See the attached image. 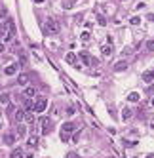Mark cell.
<instances>
[{"label":"cell","mask_w":154,"mask_h":158,"mask_svg":"<svg viewBox=\"0 0 154 158\" xmlns=\"http://www.w3.org/2000/svg\"><path fill=\"white\" fill-rule=\"evenodd\" d=\"M10 103V95L8 93H2V95H0V105H8Z\"/></svg>","instance_id":"obj_18"},{"label":"cell","mask_w":154,"mask_h":158,"mask_svg":"<svg viewBox=\"0 0 154 158\" xmlns=\"http://www.w3.org/2000/svg\"><path fill=\"white\" fill-rule=\"evenodd\" d=\"M130 23H131V25H139V23H141V17H137V15H135V17L130 19Z\"/></svg>","instance_id":"obj_24"},{"label":"cell","mask_w":154,"mask_h":158,"mask_svg":"<svg viewBox=\"0 0 154 158\" xmlns=\"http://www.w3.org/2000/svg\"><path fill=\"white\" fill-rule=\"evenodd\" d=\"M36 145H38V137H36V135L29 137V147H36Z\"/></svg>","instance_id":"obj_20"},{"label":"cell","mask_w":154,"mask_h":158,"mask_svg":"<svg viewBox=\"0 0 154 158\" xmlns=\"http://www.w3.org/2000/svg\"><path fill=\"white\" fill-rule=\"evenodd\" d=\"M46 107H48V99L46 97H38L34 101V113H44Z\"/></svg>","instance_id":"obj_3"},{"label":"cell","mask_w":154,"mask_h":158,"mask_svg":"<svg viewBox=\"0 0 154 158\" xmlns=\"http://www.w3.org/2000/svg\"><path fill=\"white\" fill-rule=\"evenodd\" d=\"M101 54L105 55V57H110V55H112V46H110V42H109V44H103V46H101Z\"/></svg>","instance_id":"obj_6"},{"label":"cell","mask_w":154,"mask_h":158,"mask_svg":"<svg viewBox=\"0 0 154 158\" xmlns=\"http://www.w3.org/2000/svg\"><path fill=\"white\" fill-rule=\"evenodd\" d=\"M34 95H36V89H34L33 86L25 88V97H27V99H30V97H34Z\"/></svg>","instance_id":"obj_9"},{"label":"cell","mask_w":154,"mask_h":158,"mask_svg":"<svg viewBox=\"0 0 154 158\" xmlns=\"http://www.w3.org/2000/svg\"><path fill=\"white\" fill-rule=\"evenodd\" d=\"M122 118H124V120H130V118H131V110H130V109H124V113H122Z\"/></svg>","instance_id":"obj_21"},{"label":"cell","mask_w":154,"mask_h":158,"mask_svg":"<svg viewBox=\"0 0 154 158\" xmlns=\"http://www.w3.org/2000/svg\"><path fill=\"white\" fill-rule=\"evenodd\" d=\"M80 40H82V42H88V40H90V33H88V31L80 34Z\"/></svg>","instance_id":"obj_23"},{"label":"cell","mask_w":154,"mask_h":158,"mask_svg":"<svg viewBox=\"0 0 154 158\" xmlns=\"http://www.w3.org/2000/svg\"><path fill=\"white\" fill-rule=\"evenodd\" d=\"M74 130H76L74 122H65V124H63V128H61V133H73Z\"/></svg>","instance_id":"obj_4"},{"label":"cell","mask_w":154,"mask_h":158,"mask_svg":"<svg viewBox=\"0 0 154 158\" xmlns=\"http://www.w3.org/2000/svg\"><path fill=\"white\" fill-rule=\"evenodd\" d=\"M33 2H36V4H42V2H44V0H33Z\"/></svg>","instance_id":"obj_29"},{"label":"cell","mask_w":154,"mask_h":158,"mask_svg":"<svg viewBox=\"0 0 154 158\" xmlns=\"http://www.w3.org/2000/svg\"><path fill=\"white\" fill-rule=\"evenodd\" d=\"M0 51H4V44H2V42H0Z\"/></svg>","instance_id":"obj_30"},{"label":"cell","mask_w":154,"mask_h":158,"mask_svg":"<svg viewBox=\"0 0 154 158\" xmlns=\"http://www.w3.org/2000/svg\"><path fill=\"white\" fill-rule=\"evenodd\" d=\"M17 63H12V65H8L6 69H4V75H8V76H12V75H15V72H17Z\"/></svg>","instance_id":"obj_5"},{"label":"cell","mask_w":154,"mask_h":158,"mask_svg":"<svg viewBox=\"0 0 154 158\" xmlns=\"http://www.w3.org/2000/svg\"><path fill=\"white\" fill-rule=\"evenodd\" d=\"M27 82H29V75H19L17 76V84L23 86V84H27Z\"/></svg>","instance_id":"obj_17"},{"label":"cell","mask_w":154,"mask_h":158,"mask_svg":"<svg viewBox=\"0 0 154 158\" xmlns=\"http://www.w3.org/2000/svg\"><path fill=\"white\" fill-rule=\"evenodd\" d=\"M0 128H2V122H0Z\"/></svg>","instance_id":"obj_33"},{"label":"cell","mask_w":154,"mask_h":158,"mask_svg":"<svg viewBox=\"0 0 154 158\" xmlns=\"http://www.w3.org/2000/svg\"><path fill=\"white\" fill-rule=\"evenodd\" d=\"M147 158H154V154H148V156H147Z\"/></svg>","instance_id":"obj_31"},{"label":"cell","mask_w":154,"mask_h":158,"mask_svg":"<svg viewBox=\"0 0 154 158\" xmlns=\"http://www.w3.org/2000/svg\"><path fill=\"white\" fill-rule=\"evenodd\" d=\"M80 59L84 61L86 65H91V63H93V61H91V57H90V54H88V51H80Z\"/></svg>","instance_id":"obj_7"},{"label":"cell","mask_w":154,"mask_h":158,"mask_svg":"<svg viewBox=\"0 0 154 158\" xmlns=\"http://www.w3.org/2000/svg\"><path fill=\"white\" fill-rule=\"evenodd\" d=\"M150 105H152V107H154V97H152V101H150Z\"/></svg>","instance_id":"obj_32"},{"label":"cell","mask_w":154,"mask_h":158,"mask_svg":"<svg viewBox=\"0 0 154 158\" xmlns=\"http://www.w3.org/2000/svg\"><path fill=\"white\" fill-rule=\"evenodd\" d=\"M74 6V0H65V2H63V8L65 10H69V8H73Z\"/></svg>","instance_id":"obj_22"},{"label":"cell","mask_w":154,"mask_h":158,"mask_svg":"<svg viewBox=\"0 0 154 158\" xmlns=\"http://www.w3.org/2000/svg\"><path fill=\"white\" fill-rule=\"evenodd\" d=\"M13 36H15V23H13V19H8V31L4 34V42L13 40Z\"/></svg>","instance_id":"obj_2"},{"label":"cell","mask_w":154,"mask_h":158,"mask_svg":"<svg viewBox=\"0 0 154 158\" xmlns=\"http://www.w3.org/2000/svg\"><path fill=\"white\" fill-rule=\"evenodd\" d=\"M67 158H78V156H76V152H69V154H67Z\"/></svg>","instance_id":"obj_27"},{"label":"cell","mask_w":154,"mask_h":158,"mask_svg":"<svg viewBox=\"0 0 154 158\" xmlns=\"http://www.w3.org/2000/svg\"><path fill=\"white\" fill-rule=\"evenodd\" d=\"M67 63H69V65H76V55L73 54V51H70V54H67Z\"/></svg>","instance_id":"obj_13"},{"label":"cell","mask_w":154,"mask_h":158,"mask_svg":"<svg viewBox=\"0 0 154 158\" xmlns=\"http://www.w3.org/2000/svg\"><path fill=\"white\" fill-rule=\"evenodd\" d=\"M139 99H141V95H139V93H137V92H131L130 95H127V101H131V103H137V101H139Z\"/></svg>","instance_id":"obj_10"},{"label":"cell","mask_w":154,"mask_h":158,"mask_svg":"<svg viewBox=\"0 0 154 158\" xmlns=\"http://www.w3.org/2000/svg\"><path fill=\"white\" fill-rule=\"evenodd\" d=\"M21 156H23L21 149H15V151H12V154H10V158H21Z\"/></svg>","instance_id":"obj_19"},{"label":"cell","mask_w":154,"mask_h":158,"mask_svg":"<svg viewBox=\"0 0 154 158\" xmlns=\"http://www.w3.org/2000/svg\"><path fill=\"white\" fill-rule=\"evenodd\" d=\"M148 19H150V21H154V13H150V15H148Z\"/></svg>","instance_id":"obj_28"},{"label":"cell","mask_w":154,"mask_h":158,"mask_svg":"<svg viewBox=\"0 0 154 158\" xmlns=\"http://www.w3.org/2000/svg\"><path fill=\"white\" fill-rule=\"evenodd\" d=\"M143 80H145V82H152L154 80V71H145V72H143Z\"/></svg>","instance_id":"obj_8"},{"label":"cell","mask_w":154,"mask_h":158,"mask_svg":"<svg viewBox=\"0 0 154 158\" xmlns=\"http://www.w3.org/2000/svg\"><path fill=\"white\" fill-rule=\"evenodd\" d=\"M97 21H99V25H103V27L107 25V19L103 17V15H97Z\"/></svg>","instance_id":"obj_26"},{"label":"cell","mask_w":154,"mask_h":158,"mask_svg":"<svg viewBox=\"0 0 154 158\" xmlns=\"http://www.w3.org/2000/svg\"><path fill=\"white\" fill-rule=\"evenodd\" d=\"M59 31H61V25L53 17H50L48 21H46V33H48V34H57Z\"/></svg>","instance_id":"obj_1"},{"label":"cell","mask_w":154,"mask_h":158,"mask_svg":"<svg viewBox=\"0 0 154 158\" xmlns=\"http://www.w3.org/2000/svg\"><path fill=\"white\" fill-rule=\"evenodd\" d=\"M147 50L148 51H154V40H148L147 42Z\"/></svg>","instance_id":"obj_25"},{"label":"cell","mask_w":154,"mask_h":158,"mask_svg":"<svg viewBox=\"0 0 154 158\" xmlns=\"http://www.w3.org/2000/svg\"><path fill=\"white\" fill-rule=\"evenodd\" d=\"M50 128H51V122H50L48 118H44V120H42V131H44V133H48Z\"/></svg>","instance_id":"obj_12"},{"label":"cell","mask_w":154,"mask_h":158,"mask_svg":"<svg viewBox=\"0 0 154 158\" xmlns=\"http://www.w3.org/2000/svg\"><path fill=\"white\" fill-rule=\"evenodd\" d=\"M13 118H15V122H21V120L25 118V113H23L21 109H17V110H15V114H13Z\"/></svg>","instance_id":"obj_11"},{"label":"cell","mask_w":154,"mask_h":158,"mask_svg":"<svg viewBox=\"0 0 154 158\" xmlns=\"http://www.w3.org/2000/svg\"><path fill=\"white\" fill-rule=\"evenodd\" d=\"M25 133H27V128L23 124H19L17 126V137H25Z\"/></svg>","instance_id":"obj_16"},{"label":"cell","mask_w":154,"mask_h":158,"mask_svg":"<svg viewBox=\"0 0 154 158\" xmlns=\"http://www.w3.org/2000/svg\"><path fill=\"white\" fill-rule=\"evenodd\" d=\"M13 141H15V135H13V133H6V135H4V143L13 145Z\"/></svg>","instance_id":"obj_15"},{"label":"cell","mask_w":154,"mask_h":158,"mask_svg":"<svg viewBox=\"0 0 154 158\" xmlns=\"http://www.w3.org/2000/svg\"><path fill=\"white\" fill-rule=\"evenodd\" d=\"M127 69V63L126 61H118L116 65H114V71H126Z\"/></svg>","instance_id":"obj_14"}]
</instances>
